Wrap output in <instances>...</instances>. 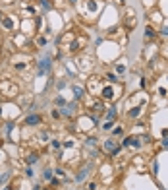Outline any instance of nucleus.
<instances>
[{
    "label": "nucleus",
    "mask_w": 168,
    "mask_h": 190,
    "mask_svg": "<svg viewBox=\"0 0 168 190\" xmlns=\"http://www.w3.org/2000/svg\"><path fill=\"white\" fill-rule=\"evenodd\" d=\"M105 149H106V151H110L112 155H116V153L120 151V147L116 146V140H106V142H105Z\"/></svg>",
    "instance_id": "1"
},
{
    "label": "nucleus",
    "mask_w": 168,
    "mask_h": 190,
    "mask_svg": "<svg viewBox=\"0 0 168 190\" xmlns=\"http://www.w3.org/2000/svg\"><path fill=\"white\" fill-rule=\"evenodd\" d=\"M116 95H114V87H105L102 89V99H106V101H112V99H114Z\"/></svg>",
    "instance_id": "4"
},
{
    "label": "nucleus",
    "mask_w": 168,
    "mask_h": 190,
    "mask_svg": "<svg viewBox=\"0 0 168 190\" xmlns=\"http://www.w3.org/2000/svg\"><path fill=\"white\" fill-rule=\"evenodd\" d=\"M139 113H141V111H139V107H137V109H131L130 114H131V117H135V114H139Z\"/></svg>",
    "instance_id": "17"
},
{
    "label": "nucleus",
    "mask_w": 168,
    "mask_h": 190,
    "mask_svg": "<svg viewBox=\"0 0 168 190\" xmlns=\"http://www.w3.org/2000/svg\"><path fill=\"white\" fill-rule=\"evenodd\" d=\"M48 70H50V58H43L41 60V64H39V76H41V74H44V72H48Z\"/></svg>",
    "instance_id": "3"
},
{
    "label": "nucleus",
    "mask_w": 168,
    "mask_h": 190,
    "mask_svg": "<svg viewBox=\"0 0 168 190\" xmlns=\"http://www.w3.org/2000/svg\"><path fill=\"white\" fill-rule=\"evenodd\" d=\"M0 181H2V177H0Z\"/></svg>",
    "instance_id": "24"
},
{
    "label": "nucleus",
    "mask_w": 168,
    "mask_h": 190,
    "mask_svg": "<svg viewBox=\"0 0 168 190\" xmlns=\"http://www.w3.org/2000/svg\"><path fill=\"white\" fill-rule=\"evenodd\" d=\"M43 178H44V181H50V178H52V171H50V169H47V171L43 173Z\"/></svg>",
    "instance_id": "10"
},
{
    "label": "nucleus",
    "mask_w": 168,
    "mask_h": 190,
    "mask_svg": "<svg viewBox=\"0 0 168 190\" xmlns=\"http://www.w3.org/2000/svg\"><path fill=\"white\" fill-rule=\"evenodd\" d=\"M73 95H76L77 99L83 97V87H81V86H73Z\"/></svg>",
    "instance_id": "7"
},
{
    "label": "nucleus",
    "mask_w": 168,
    "mask_h": 190,
    "mask_svg": "<svg viewBox=\"0 0 168 190\" xmlns=\"http://www.w3.org/2000/svg\"><path fill=\"white\" fill-rule=\"evenodd\" d=\"M106 80H108V82H116V76H114V74H106Z\"/></svg>",
    "instance_id": "15"
},
{
    "label": "nucleus",
    "mask_w": 168,
    "mask_h": 190,
    "mask_svg": "<svg viewBox=\"0 0 168 190\" xmlns=\"http://www.w3.org/2000/svg\"><path fill=\"white\" fill-rule=\"evenodd\" d=\"M43 118L39 117V114H27L25 117V124L27 126H37V124H41Z\"/></svg>",
    "instance_id": "2"
},
{
    "label": "nucleus",
    "mask_w": 168,
    "mask_h": 190,
    "mask_svg": "<svg viewBox=\"0 0 168 190\" xmlns=\"http://www.w3.org/2000/svg\"><path fill=\"white\" fill-rule=\"evenodd\" d=\"M25 175H27L29 178H31V177H33V175H35V173H33V169H31V167H27V169H25Z\"/></svg>",
    "instance_id": "13"
},
{
    "label": "nucleus",
    "mask_w": 168,
    "mask_h": 190,
    "mask_svg": "<svg viewBox=\"0 0 168 190\" xmlns=\"http://www.w3.org/2000/svg\"><path fill=\"white\" fill-rule=\"evenodd\" d=\"M153 37H155V31H153L151 27H147V31H145V39L149 41V39H153Z\"/></svg>",
    "instance_id": "9"
},
{
    "label": "nucleus",
    "mask_w": 168,
    "mask_h": 190,
    "mask_svg": "<svg viewBox=\"0 0 168 190\" xmlns=\"http://www.w3.org/2000/svg\"><path fill=\"white\" fill-rule=\"evenodd\" d=\"M52 147H56V149H58V147H62V144L58 142V140H52Z\"/></svg>",
    "instance_id": "16"
},
{
    "label": "nucleus",
    "mask_w": 168,
    "mask_h": 190,
    "mask_svg": "<svg viewBox=\"0 0 168 190\" xmlns=\"http://www.w3.org/2000/svg\"><path fill=\"white\" fill-rule=\"evenodd\" d=\"M110 128H112V120H106L102 124V130H110Z\"/></svg>",
    "instance_id": "12"
},
{
    "label": "nucleus",
    "mask_w": 168,
    "mask_h": 190,
    "mask_svg": "<svg viewBox=\"0 0 168 190\" xmlns=\"http://www.w3.org/2000/svg\"><path fill=\"white\" fill-rule=\"evenodd\" d=\"M153 173H159V161H155V163H153Z\"/></svg>",
    "instance_id": "14"
},
{
    "label": "nucleus",
    "mask_w": 168,
    "mask_h": 190,
    "mask_svg": "<svg viewBox=\"0 0 168 190\" xmlns=\"http://www.w3.org/2000/svg\"><path fill=\"white\" fill-rule=\"evenodd\" d=\"M85 144H87L89 147H93V146L97 144V138H87V142H85Z\"/></svg>",
    "instance_id": "11"
},
{
    "label": "nucleus",
    "mask_w": 168,
    "mask_h": 190,
    "mask_svg": "<svg viewBox=\"0 0 168 190\" xmlns=\"http://www.w3.org/2000/svg\"><path fill=\"white\" fill-rule=\"evenodd\" d=\"M89 171H91V165H89V163H87V165H85V167H83V169H81V171H79V175H77V177H76V182H81V181H83V178H85V177H87V175H89Z\"/></svg>",
    "instance_id": "5"
},
{
    "label": "nucleus",
    "mask_w": 168,
    "mask_h": 190,
    "mask_svg": "<svg viewBox=\"0 0 168 190\" xmlns=\"http://www.w3.org/2000/svg\"><path fill=\"white\" fill-rule=\"evenodd\" d=\"M116 70H118V72H124L126 66H124V64H118V68H116Z\"/></svg>",
    "instance_id": "19"
},
{
    "label": "nucleus",
    "mask_w": 168,
    "mask_h": 190,
    "mask_svg": "<svg viewBox=\"0 0 168 190\" xmlns=\"http://www.w3.org/2000/svg\"><path fill=\"white\" fill-rule=\"evenodd\" d=\"M164 147H168V138H164Z\"/></svg>",
    "instance_id": "21"
},
{
    "label": "nucleus",
    "mask_w": 168,
    "mask_h": 190,
    "mask_svg": "<svg viewBox=\"0 0 168 190\" xmlns=\"http://www.w3.org/2000/svg\"><path fill=\"white\" fill-rule=\"evenodd\" d=\"M162 35H166V37H168V27H162Z\"/></svg>",
    "instance_id": "20"
},
{
    "label": "nucleus",
    "mask_w": 168,
    "mask_h": 190,
    "mask_svg": "<svg viewBox=\"0 0 168 190\" xmlns=\"http://www.w3.org/2000/svg\"><path fill=\"white\" fill-rule=\"evenodd\" d=\"M114 118H116V109H110L106 114V120H114Z\"/></svg>",
    "instance_id": "8"
},
{
    "label": "nucleus",
    "mask_w": 168,
    "mask_h": 190,
    "mask_svg": "<svg viewBox=\"0 0 168 190\" xmlns=\"http://www.w3.org/2000/svg\"><path fill=\"white\" fill-rule=\"evenodd\" d=\"M120 2H122V4H124V2H126V0H120Z\"/></svg>",
    "instance_id": "23"
},
{
    "label": "nucleus",
    "mask_w": 168,
    "mask_h": 190,
    "mask_svg": "<svg viewBox=\"0 0 168 190\" xmlns=\"http://www.w3.org/2000/svg\"><path fill=\"white\" fill-rule=\"evenodd\" d=\"M25 161L29 163V165H33V163H37L39 161V155L35 151H31V153H27V157H25Z\"/></svg>",
    "instance_id": "6"
},
{
    "label": "nucleus",
    "mask_w": 168,
    "mask_h": 190,
    "mask_svg": "<svg viewBox=\"0 0 168 190\" xmlns=\"http://www.w3.org/2000/svg\"><path fill=\"white\" fill-rule=\"evenodd\" d=\"M12 128H14V124H12V122H10V124H6V132H8V134L12 132Z\"/></svg>",
    "instance_id": "18"
},
{
    "label": "nucleus",
    "mask_w": 168,
    "mask_h": 190,
    "mask_svg": "<svg viewBox=\"0 0 168 190\" xmlns=\"http://www.w3.org/2000/svg\"><path fill=\"white\" fill-rule=\"evenodd\" d=\"M70 2H72V4H76V2H77V0H70Z\"/></svg>",
    "instance_id": "22"
}]
</instances>
